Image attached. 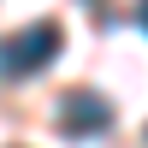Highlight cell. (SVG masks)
<instances>
[{"instance_id":"6da1fadb","label":"cell","mask_w":148,"mask_h":148,"mask_svg":"<svg viewBox=\"0 0 148 148\" xmlns=\"http://www.w3.org/2000/svg\"><path fill=\"white\" fill-rule=\"evenodd\" d=\"M53 59H59V24H30V30L0 42V71L6 77H36Z\"/></svg>"},{"instance_id":"7a4b0ae2","label":"cell","mask_w":148,"mask_h":148,"mask_svg":"<svg viewBox=\"0 0 148 148\" xmlns=\"http://www.w3.org/2000/svg\"><path fill=\"white\" fill-rule=\"evenodd\" d=\"M59 125L71 130V136H101L107 125H113V101L95 89H71L65 101H59Z\"/></svg>"},{"instance_id":"3957f363","label":"cell","mask_w":148,"mask_h":148,"mask_svg":"<svg viewBox=\"0 0 148 148\" xmlns=\"http://www.w3.org/2000/svg\"><path fill=\"white\" fill-rule=\"evenodd\" d=\"M142 24H148V0H142Z\"/></svg>"}]
</instances>
